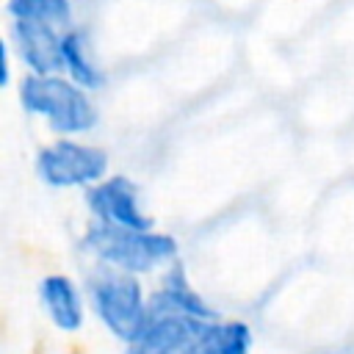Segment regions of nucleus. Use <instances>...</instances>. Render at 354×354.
<instances>
[{"label":"nucleus","mask_w":354,"mask_h":354,"mask_svg":"<svg viewBox=\"0 0 354 354\" xmlns=\"http://www.w3.org/2000/svg\"><path fill=\"white\" fill-rule=\"evenodd\" d=\"M19 105L28 113L41 116L47 122V127L64 138L88 133L100 119L97 105L91 102L88 91L80 88L66 75L28 72L19 80Z\"/></svg>","instance_id":"obj_1"},{"label":"nucleus","mask_w":354,"mask_h":354,"mask_svg":"<svg viewBox=\"0 0 354 354\" xmlns=\"http://www.w3.org/2000/svg\"><path fill=\"white\" fill-rule=\"evenodd\" d=\"M88 296L100 321L119 340L133 343L144 332L149 321V301L144 299L136 274L100 263L88 279Z\"/></svg>","instance_id":"obj_2"},{"label":"nucleus","mask_w":354,"mask_h":354,"mask_svg":"<svg viewBox=\"0 0 354 354\" xmlns=\"http://www.w3.org/2000/svg\"><path fill=\"white\" fill-rule=\"evenodd\" d=\"M83 246L102 263L113 266L130 274H144L152 271L155 266L171 260L177 254V241L160 232H138V230H122V227H108V224H94Z\"/></svg>","instance_id":"obj_3"},{"label":"nucleus","mask_w":354,"mask_h":354,"mask_svg":"<svg viewBox=\"0 0 354 354\" xmlns=\"http://www.w3.org/2000/svg\"><path fill=\"white\" fill-rule=\"evenodd\" d=\"M36 171L53 188L97 185L105 180L108 152L100 147H91V144L72 141V138H58L55 144L39 149Z\"/></svg>","instance_id":"obj_4"},{"label":"nucleus","mask_w":354,"mask_h":354,"mask_svg":"<svg viewBox=\"0 0 354 354\" xmlns=\"http://www.w3.org/2000/svg\"><path fill=\"white\" fill-rule=\"evenodd\" d=\"M88 207L100 224L122 227V230H152V218L141 210L138 191L127 177H105L102 183L91 185L88 191Z\"/></svg>","instance_id":"obj_5"},{"label":"nucleus","mask_w":354,"mask_h":354,"mask_svg":"<svg viewBox=\"0 0 354 354\" xmlns=\"http://www.w3.org/2000/svg\"><path fill=\"white\" fill-rule=\"evenodd\" d=\"M11 44L28 72L33 75L64 72V58H61L64 30L61 28L50 22H39V19H11Z\"/></svg>","instance_id":"obj_6"},{"label":"nucleus","mask_w":354,"mask_h":354,"mask_svg":"<svg viewBox=\"0 0 354 354\" xmlns=\"http://www.w3.org/2000/svg\"><path fill=\"white\" fill-rule=\"evenodd\" d=\"M205 324L180 313H149L144 332L127 343V354H185Z\"/></svg>","instance_id":"obj_7"},{"label":"nucleus","mask_w":354,"mask_h":354,"mask_svg":"<svg viewBox=\"0 0 354 354\" xmlns=\"http://www.w3.org/2000/svg\"><path fill=\"white\" fill-rule=\"evenodd\" d=\"M39 299L50 321L61 332H77L83 326V296L77 285L64 274H50L39 282Z\"/></svg>","instance_id":"obj_8"},{"label":"nucleus","mask_w":354,"mask_h":354,"mask_svg":"<svg viewBox=\"0 0 354 354\" xmlns=\"http://www.w3.org/2000/svg\"><path fill=\"white\" fill-rule=\"evenodd\" d=\"M149 313H180V315H191V318H199V321H213L216 318V313L191 288V282H188V277H185L180 263H174L166 271L160 290L152 293Z\"/></svg>","instance_id":"obj_9"},{"label":"nucleus","mask_w":354,"mask_h":354,"mask_svg":"<svg viewBox=\"0 0 354 354\" xmlns=\"http://www.w3.org/2000/svg\"><path fill=\"white\" fill-rule=\"evenodd\" d=\"M61 58H64V75L75 80L86 91H97L105 86V72L94 61L88 33L80 28H66L64 30V44H61Z\"/></svg>","instance_id":"obj_10"},{"label":"nucleus","mask_w":354,"mask_h":354,"mask_svg":"<svg viewBox=\"0 0 354 354\" xmlns=\"http://www.w3.org/2000/svg\"><path fill=\"white\" fill-rule=\"evenodd\" d=\"M252 332L238 321H207L185 354H249Z\"/></svg>","instance_id":"obj_11"},{"label":"nucleus","mask_w":354,"mask_h":354,"mask_svg":"<svg viewBox=\"0 0 354 354\" xmlns=\"http://www.w3.org/2000/svg\"><path fill=\"white\" fill-rule=\"evenodd\" d=\"M6 8L11 19H39L61 30L72 22V0H8Z\"/></svg>","instance_id":"obj_12"},{"label":"nucleus","mask_w":354,"mask_h":354,"mask_svg":"<svg viewBox=\"0 0 354 354\" xmlns=\"http://www.w3.org/2000/svg\"><path fill=\"white\" fill-rule=\"evenodd\" d=\"M8 55H11V44L6 41L3 44V75H0V83L6 86L8 80H11V66H8Z\"/></svg>","instance_id":"obj_13"}]
</instances>
